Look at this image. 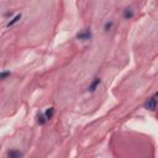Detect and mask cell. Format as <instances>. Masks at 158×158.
I'll use <instances>...</instances> for the list:
<instances>
[{
    "label": "cell",
    "mask_w": 158,
    "mask_h": 158,
    "mask_svg": "<svg viewBox=\"0 0 158 158\" xmlns=\"http://www.w3.org/2000/svg\"><path fill=\"white\" fill-rule=\"evenodd\" d=\"M143 108L148 111H156V109H157V93H154L151 98H148L146 100V103L143 104Z\"/></svg>",
    "instance_id": "1"
},
{
    "label": "cell",
    "mask_w": 158,
    "mask_h": 158,
    "mask_svg": "<svg viewBox=\"0 0 158 158\" xmlns=\"http://www.w3.org/2000/svg\"><path fill=\"white\" fill-rule=\"evenodd\" d=\"M75 37L79 41H90L93 38V32H92L90 29H84L81 32H78Z\"/></svg>",
    "instance_id": "2"
},
{
    "label": "cell",
    "mask_w": 158,
    "mask_h": 158,
    "mask_svg": "<svg viewBox=\"0 0 158 158\" xmlns=\"http://www.w3.org/2000/svg\"><path fill=\"white\" fill-rule=\"evenodd\" d=\"M100 84H101V79L99 77H95L93 81H92V83L89 84V87H88V92L89 93H95L99 89Z\"/></svg>",
    "instance_id": "3"
},
{
    "label": "cell",
    "mask_w": 158,
    "mask_h": 158,
    "mask_svg": "<svg viewBox=\"0 0 158 158\" xmlns=\"http://www.w3.org/2000/svg\"><path fill=\"white\" fill-rule=\"evenodd\" d=\"M133 16H135V13H133V10L131 8H126L124 10V13H122V18L125 20H131V19H133Z\"/></svg>",
    "instance_id": "4"
},
{
    "label": "cell",
    "mask_w": 158,
    "mask_h": 158,
    "mask_svg": "<svg viewBox=\"0 0 158 158\" xmlns=\"http://www.w3.org/2000/svg\"><path fill=\"white\" fill-rule=\"evenodd\" d=\"M21 18H22V14H21V13H20V14H16V15L6 24V27H11V26H14L15 24H18V22L21 20Z\"/></svg>",
    "instance_id": "5"
},
{
    "label": "cell",
    "mask_w": 158,
    "mask_h": 158,
    "mask_svg": "<svg viewBox=\"0 0 158 158\" xmlns=\"http://www.w3.org/2000/svg\"><path fill=\"white\" fill-rule=\"evenodd\" d=\"M36 121H37V124H38V125H41V126H43V125H46V124H47V119H46V116H45V114H43V113H38V114H37V116H36Z\"/></svg>",
    "instance_id": "6"
},
{
    "label": "cell",
    "mask_w": 158,
    "mask_h": 158,
    "mask_svg": "<svg viewBox=\"0 0 158 158\" xmlns=\"http://www.w3.org/2000/svg\"><path fill=\"white\" fill-rule=\"evenodd\" d=\"M6 156L10 157V158H20V157H22L24 154H22V152L18 151V149H11V151H8Z\"/></svg>",
    "instance_id": "7"
},
{
    "label": "cell",
    "mask_w": 158,
    "mask_h": 158,
    "mask_svg": "<svg viewBox=\"0 0 158 158\" xmlns=\"http://www.w3.org/2000/svg\"><path fill=\"white\" fill-rule=\"evenodd\" d=\"M43 114H45V116H46L47 121H49V120H51V119H53V116H54V108H52V106H51V108H48Z\"/></svg>",
    "instance_id": "8"
},
{
    "label": "cell",
    "mask_w": 158,
    "mask_h": 158,
    "mask_svg": "<svg viewBox=\"0 0 158 158\" xmlns=\"http://www.w3.org/2000/svg\"><path fill=\"white\" fill-rule=\"evenodd\" d=\"M113 27H114V21H113V20H109V21H106L105 25H104V31H105V32H110V31L113 30Z\"/></svg>",
    "instance_id": "9"
},
{
    "label": "cell",
    "mask_w": 158,
    "mask_h": 158,
    "mask_svg": "<svg viewBox=\"0 0 158 158\" xmlns=\"http://www.w3.org/2000/svg\"><path fill=\"white\" fill-rule=\"evenodd\" d=\"M10 75H11V72L10 70H3V72H0V81H5V79H8Z\"/></svg>",
    "instance_id": "10"
},
{
    "label": "cell",
    "mask_w": 158,
    "mask_h": 158,
    "mask_svg": "<svg viewBox=\"0 0 158 158\" xmlns=\"http://www.w3.org/2000/svg\"><path fill=\"white\" fill-rule=\"evenodd\" d=\"M13 14H14L13 11H9V13H6V14H5V18H10V16H13Z\"/></svg>",
    "instance_id": "11"
}]
</instances>
